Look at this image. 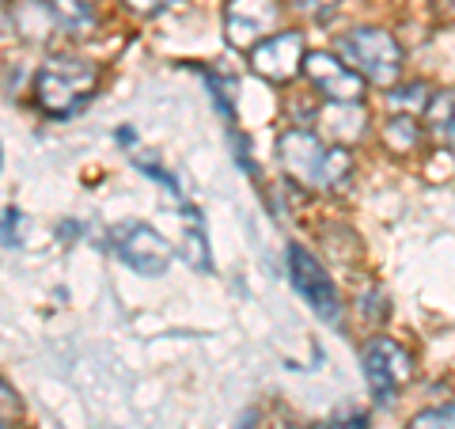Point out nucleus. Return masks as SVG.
Returning <instances> with one entry per match:
<instances>
[{
	"instance_id": "obj_19",
	"label": "nucleus",
	"mask_w": 455,
	"mask_h": 429,
	"mask_svg": "<svg viewBox=\"0 0 455 429\" xmlns=\"http://www.w3.org/2000/svg\"><path fill=\"white\" fill-rule=\"evenodd\" d=\"M296 12H304V16H326V12H334L338 0H289Z\"/></svg>"
},
{
	"instance_id": "obj_15",
	"label": "nucleus",
	"mask_w": 455,
	"mask_h": 429,
	"mask_svg": "<svg viewBox=\"0 0 455 429\" xmlns=\"http://www.w3.org/2000/svg\"><path fill=\"white\" fill-rule=\"evenodd\" d=\"M406 429H455V403H448V407H429V410L414 414Z\"/></svg>"
},
{
	"instance_id": "obj_1",
	"label": "nucleus",
	"mask_w": 455,
	"mask_h": 429,
	"mask_svg": "<svg viewBox=\"0 0 455 429\" xmlns=\"http://www.w3.org/2000/svg\"><path fill=\"white\" fill-rule=\"evenodd\" d=\"M277 160L284 175L307 190H346L353 179V152L346 145H326L311 130H284L277 137Z\"/></svg>"
},
{
	"instance_id": "obj_5",
	"label": "nucleus",
	"mask_w": 455,
	"mask_h": 429,
	"mask_svg": "<svg viewBox=\"0 0 455 429\" xmlns=\"http://www.w3.org/2000/svg\"><path fill=\"white\" fill-rule=\"evenodd\" d=\"M110 247H114V255L130 266V270H137V274H145V278H160V274H167V266H171V243H167V236H160L152 224H145V221H125V224H118L110 232Z\"/></svg>"
},
{
	"instance_id": "obj_22",
	"label": "nucleus",
	"mask_w": 455,
	"mask_h": 429,
	"mask_svg": "<svg viewBox=\"0 0 455 429\" xmlns=\"http://www.w3.org/2000/svg\"><path fill=\"white\" fill-rule=\"evenodd\" d=\"M319 429H331V425H319Z\"/></svg>"
},
{
	"instance_id": "obj_16",
	"label": "nucleus",
	"mask_w": 455,
	"mask_h": 429,
	"mask_svg": "<svg viewBox=\"0 0 455 429\" xmlns=\"http://www.w3.org/2000/svg\"><path fill=\"white\" fill-rule=\"evenodd\" d=\"M387 296H383L379 289H368L364 296H361V316H364V323H383V320H387Z\"/></svg>"
},
{
	"instance_id": "obj_6",
	"label": "nucleus",
	"mask_w": 455,
	"mask_h": 429,
	"mask_svg": "<svg viewBox=\"0 0 455 429\" xmlns=\"http://www.w3.org/2000/svg\"><path fill=\"white\" fill-rule=\"evenodd\" d=\"M281 23V0H224V38L235 50H254Z\"/></svg>"
},
{
	"instance_id": "obj_14",
	"label": "nucleus",
	"mask_w": 455,
	"mask_h": 429,
	"mask_svg": "<svg viewBox=\"0 0 455 429\" xmlns=\"http://www.w3.org/2000/svg\"><path fill=\"white\" fill-rule=\"evenodd\" d=\"M387 103H391L398 114H418V110L429 107L433 99H429V88H425V84H410V88L391 92V95H387Z\"/></svg>"
},
{
	"instance_id": "obj_12",
	"label": "nucleus",
	"mask_w": 455,
	"mask_h": 429,
	"mask_svg": "<svg viewBox=\"0 0 455 429\" xmlns=\"http://www.w3.org/2000/svg\"><path fill=\"white\" fill-rule=\"evenodd\" d=\"M379 137L395 156H406V152H414L421 145V125H418L414 114H395V118L383 122Z\"/></svg>"
},
{
	"instance_id": "obj_9",
	"label": "nucleus",
	"mask_w": 455,
	"mask_h": 429,
	"mask_svg": "<svg viewBox=\"0 0 455 429\" xmlns=\"http://www.w3.org/2000/svg\"><path fill=\"white\" fill-rule=\"evenodd\" d=\"M304 61H307V53H304V35L300 31H277V35H269L266 42H259V46L251 50L254 73L274 80V84L296 80L304 73Z\"/></svg>"
},
{
	"instance_id": "obj_21",
	"label": "nucleus",
	"mask_w": 455,
	"mask_h": 429,
	"mask_svg": "<svg viewBox=\"0 0 455 429\" xmlns=\"http://www.w3.org/2000/svg\"><path fill=\"white\" fill-rule=\"evenodd\" d=\"M436 4H440V12H444V16L455 20V0H436Z\"/></svg>"
},
{
	"instance_id": "obj_3",
	"label": "nucleus",
	"mask_w": 455,
	"mask_h": 429,
	"mask_svg": "<svg viewBox=\"0 0 455 429\" xmlns=\"http://www.w3.org/2000/svg\"><path fill=\"white\" fill-rule=\"evenodd\" d=\"M338 50L341 61H349L364 80L379 84V88H391L398 73H403V46L383 27H357V31L341 35Z\"/></svg>"
},
{
	"instance_id": "obj_17",
	"label": "nucleus",
	"mask_w": 455,
	"mask_h": 429,
	"mask_svg": "<svg viewBox=\"0 0 455 429\" xmlns=\"http://www.w3.org/2000/svg\"><path fill=\"white\" fill-rule=\"evenodd\" d=\"M20 224H23V213L4 209V247H20Z\"/></svg>"
},
{
	"instance_id": "obj_20",
	"label": "nucleus",
	"mask_w": 455,
	"mask_h": 429,
	"mask_svg": "<svg viewBox=\"0 0 455 429\" xmlns=\"http://www.w3.org/2000/svg\"><path fill=\"white\" fill-rule=\"evenodd\" d=\"M444 137H448V149H451V156H455V110H451V122H448Z\"/></svg>"
},
{
	"instance_id": "obj_4",
	"label": "nucleus",
	"mask_w": 455,
	"mask_h": 429,
	"mask_svg": "<svg viewBox=\"0 0 455 429\" xmlns=\"http://www.w3.org/2000/svg\"><path fill=\"white\" fill-rule=\"evenodd\" d=\"M361 368H364V380H368V388H372V395L379 399V403H395V395L406 388L410 376H414L410 353L387 335H376V338L364 342Z\"/></svg>"
},
{
	"instance_id": "obj_11",
	"label": "nucleus",
	"mask_w": 455,
	"mask_h": 429,
	"mask_svg": "<svg viewBox=\"0 0 455 429\" xmlns=\"http://www.w3.org/2000/svg\"><path fill=\"white\" fill-rule=\"evenodd\" d=\"M50 16L68 35H92L99 23V0H50Z\"/></svg>"
},
{
	"instance_id": "obj_10",
	"label": "nucleus",
	"mask_w": 455,
	"mask_h": 429,
	"mask_svg": "<svg viewBox=\"0 0 455 429\" xmlns=\"http://www.w3.org/2000/svg\"><path fill=\"white\" fill-rule=\"evenodd\" d=\"M323 134L334 137L338 145H349V141H361L368 130V114L361 103H326L323 107Z\"/></svg>"
},
{
	"instance_id": "obj_8",
	"label": "nucleus",
	"mask_w": 455,
	"mask_h": 429,
	"mask_svg": "<svg viewBox=\"0 0 455 429\" xmlns=\"http://www.w3.org/2000/svg\"><path fill=\"white\" fill-rule=\"evenodd\" d=\"M304 73L311 80V88H315L326 103H361L364 99V77L353 65L341 61V57L326 53V50L307 53Z\"/></svg>"
},
{
	"instance_id": "obj_7",
	"label": "nucleus",
	"mask_w": 455,
	"mask_h": 429,
	"mask_svg": "<svg viewBox=\"0 0 455 429\" xmlns=\"http://www.w3.org/2000/svg\"><path fill=\"white\" fill-rule=\"evenodd\" d=\"M289 278L296 285V293H300L326 323L341 320V296L334 289L331 274H326L315 255H311L307 247H300V243H289Z\"/></svg>"
},
{
	"instance_id": "obj_2",
	"label": "nucleus",
	"mask_w": 455,
	"mask_h": 429,
	"mask_svg": "<svg viewBox=\"0 0 455 429\" xmlns=\"http://www.w3.org/2000/svg\"><path fill=\"white\" fill-rule=\"evenodd\" d=\"M99 84V69L84 57H50L35 77V99L50 118H68L92 99Z\"/></svg>"
},
{
	"instance_id": "obj_13",
	"label": "nucleus",
	"mask_w": 455,
	"mask_h": 429,
	"mask_svg": "<svg viewBox=\"0 0 455 429\" xmlns=\"http://www.w3.org/2000/svg\"><path fill=\"white\" fill-rule=\"evenodd\" d=\"M182 255L194 270H209V247H205V232H202V221L194 224V213L187 217V228H182Z\"/></svg>"
},
{
	"instance_id": "obj_18",
	"label": "nucleus",
	"mask_w": 455,
	"mask_h": 429,
	"mask_svg": "<svg viewBox=\"0 0 455 429\" xmlns=\"http://www.w3.org/2000/svg\"><path fill=\"white\" fill-rule=\"evenodd\" d=\"M171 4H179V0H125V8H130L133 16H156V12H164Z\"/></svg>"
}]
</instances>
